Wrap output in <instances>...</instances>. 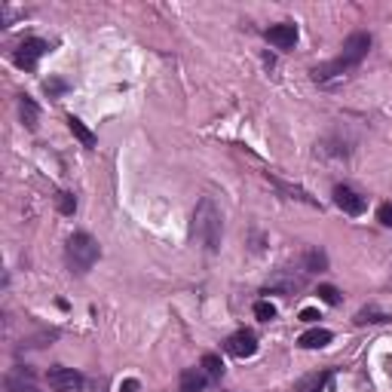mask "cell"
Wrapping results in <instances>:
<instances>
[{"label": "cell", "instance_id": "obj_1", "mask_svg": "<svg viewBox=\"0 0 392 392\" xmlns=\"http://www.w3.org/2000/svg\"><path fill=\"white\" fill-rule=\"evenodd\" d=\"M190 236L200 242V246L214 255L221 251V236H224V218H221V209L214 205L212 196H202L200 205L193 209V224H190Z\"/></svg>", "mask_w": 392, "mask_h": 392}, {"label": "cell", "instance_id": "obj_2", "mask_svg": "<svg viewBox=\"0 0 392 392\" xmlns=\"http://www.w3.org/2000/svg\"><path fill=\"white\" fill-rule=\"evenodd\" d=\"M98 258H101V246L89 233H74L68 239V246H64V260H68L71 273H77V276L89 273L98 264Z\"/></svg>", "mask_w": 392, "mask_h": 392}, {"label": "cell", "instance_id": "obj_3", "mask_svg": "<svg viewBox=\"0 0 392 392\" xmlns=\"http://www.w3.org/2000/svg\"><path fill=\"white\" fill-rule=\"evenodd\" d=\"M306 276H310V273H304V270H288V267H282V270H276V273L270 276L264 294H270V292L285 294V297L288 294H297V292H304V288H306Z\"/></svg>", "mask_w": 392, "mask_h": 392}, {"label": "cell", "instance_id": "obj_4", "mask_svg": "<svg viewBox=\"0 0 392 392\" xmlns=\"http://www.w3.org/2000/svg\"><path fill=\"white\" fill-rule=\"evenodd\" d=\"M46 52H50V43L46 40H40V37H25V40L13 50V62L25 71H34L37 62H40Z\"/></svg>", "mask_w": 392, "mask_h": 392}, {"label": "cell", "instance_id": "obj_5", "mask_svg": "<svg viewBox=\"0 0 392 392\" xmlns=\"http://www.w3.org/2000/svg\"><path fill=\"white\" fill-rule=\"evenodd\" d=\"M46 384H50L52 392H83V374L74 368H64V365H55L46 371Z\"/></svg>", "mask_w": 392, "mask_h": 392}, {"label": "cell", "instance_id": "obj_6", "mask_svg": "<svg viewBox=\"0 0 392 392\" xmlns=\"http://www.w3.org/2000/svg\"><path fill=\"white\" fill-rule=\"evenodd\" d=\"M224 350H227L233 359H251L258 352V334L248 331V328H239L236 334H230V338H227Z\"/></svg>", "mask_w": 392, "mask_h": 392}, {"label": "cell", "instance_id": "obj_7", "mask_svg": "<svg viewBox=\"0 0 392 392\" xmlns=\"http://www.w3.org/2000/svg\"><path fill=\"white\" fill-rule=\"evenodd\" d=\"M334 205H338L343 214H352V218H359V214L368 209V200L362 193H356L352 188H347V184H338V188H334Z\"/></svg>", "mask_w": 392, "mask_h": 392}, {"label": "cell", "instance_id": "obj_8", "mask_svg": "<svg viewBox=\"0 0 392 392\" xmlns=\"http://www.w3.org/2000/svg\"><path fill=\"white\" fill-rule=\"evenodd\" d=\"M264 37L276 46V50H294V43H297V25H292V22L270 25L267 31H264Z\"/></svg>", "mask_w": 392, "mask_h": 392}, {"label": "cell", "instance_id": "obj_9", "mask_svg": "<svg viewBox=\"0 0 392 392\" xmlns=\"http://www.w3.org/2000/svg\"><path fill=\"white\" fill-rule=\"evenodd\" d=\"M209 386V377H205L202 368H184L181 380H178V392H202Z\"/></svg>", "mask_w": 392, "mask_h": 392}, {"label": "cell", "instance_id": "obj_10", "mask_svg": "<svg viewBox=\"0 0 392 392\" xmlns=\"http://www.w3.org/2000/svg\"><path fill=\"white\" fill-rule=\"evenodd\" d=\"M331 340H334V334L328 328H310L297 338V347L301 350H322V347H328Z\"/></svg>", "mask_w": 392, "mask_h": 392}, {"label": "cell", "instance_id": "obj_11", "mask_svg": "<svg viewBox=\"0 0 392 392\" xmlns=\"http://www.w3.org/2000/svg\"><path fill=\"white\" fill-rule=\"evenodd\" d=\"M352 322L359 325H386V322H392V313H386V310H380V306H374V304H368V306H362V310L352 316Z\"/></svg>", "mask_w": 392, "mask_h": 392}, {"label": "cell", "instance_id": "obj_12", "mask_svg": "<svg viewBox=\"0 0 392 392\" xmlns=\"http://www.w3.org/2000/svg\"><path fill=\"white\" fill-rule=\"evenodd\" d=\"M6 386H9V392H40L34 384V374L28 368H16L13 374L6 377Z\"/></svg>", "mask_w": 392, "mask_h": 392}, {"label": "cell", "instance_id": "obj_13", "mask_svg": "<svg viewBox=\"0 0 392 392\" xmlns=\"http://www.w3.org/2000/svg\"><path fill=\"white\" fill-rule=\"evenodd\" d=\"M68 129H71V135L74 138H77V142L83 144V147H89V151H92V147H96L98 144V138H96V132H92V129L86 126V123H83V120L80 117H68Z\"/></svg>", "mask_w": 392, "mask_h": 392}, {"label": "cell", "instance_id": "obj_14", "mask_svg": "<svg viewBox=\"0 0 392 392\" xmlns=\"http://www.w3.org/2000/svg\"><path fill=\"white\" fill-rule=\"evenodd\" d=\"M334 377V368H325V371H316V374L304 377L301 384L294 386V392H322L325 386H328V380Z\"/></svg>", "mask_w": 392, "mask_h": 392}, {"label": "cell", "instance_id": "obj_15", "mask_svg": "<svg viewBox=\"0 0 392 392\" xmlns=\"http://www.w3.org/2000/svg\"><path fill=\"white\" fill-rule=\"evenodd\" d=\"M18 114H22V123L31 129V132L40 126V108H37V101L31 96H18Z\"/></svg>", "mask_w": 392, "mask_h": 392}, {"label": "cell", "instance_id": "obj_16", "mask_svg": "<svg viewBox=\"0 0 392 392\" xmlns=\"http://www.w3.org/2000/svg\"><path fill=\"white\" fill-rule=\"evenodd\" d=\"M322 270H328V255L322 248L304 251V273H322Z\"/></svg>", "mask_w": 392, "mask_h": 392}, {"label": "cell", "instance_id": "obj_17", "mask_svg": "<svg viewBox=\"0 0 392 392\" xmlns=\"http://www.w3.org/2000/svg\"><path fill=\"white\" fill-rule=\"evenodd\" d=\"M202 371H205V377H209V384H218V380L224 377V362H221V356H214V352H205L202 356V365H200Z\"/></svg>", "mask_w": 392, "mask_h": 392}, {"label": "cell", "instance_id": "obj_18", "mask_svg": "<svg viewBox=\"0 0 392 392\" xmlns=\"http://www.w3.org/2000/svg\"><path fill=\"white\" fill-rule=\"evenodd\" d=\"M267 178H270V184H273V188H279L282 193H288V196H292V200H301V202H306V205H319V202H316L310 193H306V190H301V188H294V184H285V181L273 178V175H267Z\"/></svg>", "mask_w": 392, "mask_h": 392}, {"label": "cell", "instance_id": "obj_19", "mask_svg": "<svg viewBox=\"0 0 392 392\" xmlns=\"http://www.w3.org/2000/svg\"><path fill=\"white\" fill-rule=\"evenodd\" d=\"M55 202H59V212L62 214H74V212H77V200H74V193H68V190L55 193Z\"/></svg>", "mask_w": 392, "mask_h": 392}, {"label": "cell", "instance_id": "obj_20", "mask_svg": "<svg viewBox=\"0 0 392 392\" xmlns=\"http://www.w3.org/2000/svg\"><path fill=\"white\" fill-rule=\"evenodd\" d=\"M255 316H258L260 322H273L276 319V306L270 304V301H258L255 304Z\"/></svg>", "mask_w": 392, "mask_h": 392}, {"label": "cell", "instance_id": "obj_21", "mask_svg": "<svg viewBox=\"0 0 392 392\" xmlns=\"http://www.w3.org/2000/svg\"><path fill=\"white\" fill-rule=\"evenodd\" d=\"M316 294H319L328 306H338V304H340V292H338L334 285H319V292H316Z\"/></svg>", "mask_w": 392, "mask_h": 392}, {"label": "cell", "instance_id": "obj_22", "mask_svg": "<svg viewBox=\"0 0 392 392\" xmlns=\"http://www.w3.org/2000/svg\"><path fill=\"white\" fill-rule=\"evenodd\" d=\"M43 89H46V96H62V92H68V83L64 80H46Z\"/></svg>", "mask_w": 392, "mask_h": 392}, {"label": "cell", "instance_id": "obj_23", "mask_svg": "<svg viewBox=\"0 0 392 392\" xmlns=\"http://www.w3.org/2000/svg\"><path fill=\"white\" fill-rule=\"evenodd\" d=\"M377 221L384 224V227H392V202H384L377 209Z\"/></svg>", "mask_w": 392, "mask_h": 392}, {"label": "cell", "instance_id": "obj_24", "mask_svg": "<svg viewBox=\"0 0 392 392\" xmlns=\"http://www.w3.org/2000/svg\"><path fill=\"white\" fill-rule=\"evenodd\" d=\"M322 316H319V310H313V306H306V310L301 313V322H306V325H313V322H319Z\"/></svg>", "mask_w": 392, "mask_h": 392}, {"label": "cell", "instance_id": "obj_25", "mask_svg": "<svg viewBox=\"0 0 392 392\" xmlns=\"http://www.w3.org/2000/svg\"><path fill=\"white\" fill-rule=\"evenodd\" d=\"M138 389H142V384H138V380H132V377L123 380V386H120V392H138Z\"/></svg>", "mask_w": 392, "mask_h": 392}]
</instances>
